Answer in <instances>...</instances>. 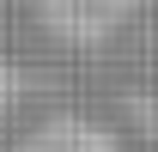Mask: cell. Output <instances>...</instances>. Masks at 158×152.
Wrapping results in <instances>:
<instances>
[{"mask_svg":"<svg viewBox=\"0 0 158 152\" xmlns=\"http://www.w3.org/2000/svg\"><path fill=\"white\" fill-rule=\"evenodd\" d=\"M6 152H116V140L98 128V122H79V116H55V122H37L31 134H19Z\"/></svg>","mask_w":158,"mask_h":152,"instance_id":"cell-1","label":"cell"}]
</instances>
